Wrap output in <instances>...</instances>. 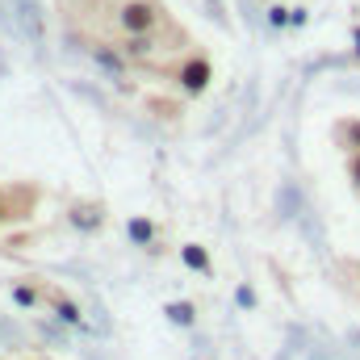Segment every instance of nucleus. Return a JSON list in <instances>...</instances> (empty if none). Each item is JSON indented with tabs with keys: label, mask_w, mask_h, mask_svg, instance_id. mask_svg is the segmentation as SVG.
<instances>
[{
	"label": "nucleus",
	"mask_w": 360,
	"mask_h": 360,
	"mask_svg": "<svg viewBox=\"0 0 360 360\" xmlns=\"http://www.w3.org/2000/svg\"><path fill=\"white\" fill-rule=\"evenodd\" d=\"M335 285H340L352 302H360V256H352V260H340V264H335Z\"/></svg>",
	"instance_id": "4"
},
{
	"label": "nucleus",
	"mask_w": 360,
	"mask_h": 360,
	"mask_svg": "<svg viewBox=\"0 0 360 360\" xmlns=\"http://www.w3.org/2000/svg\"><path fill=\"white\" fill-rule=\"evenodd\" d=\"M335 143H340V151H344L352 193L360 197V117H344V122H335Z\"/></svg>",
	"instance_id": "2"
},
{
	"label": "nucleus",
	"mask_w": 360,
	"mask_h": 360,
	"mask_svg": "<svg viewBox=\"0 0 360 360\" xmlns=\"http://www.w3.org/2000/svg\"><path fill=\"white\" fill-rule=\"evenodd\" d=\"M30 205H34V188H0V222L30 214Z\"/></svg>",
	"instance_id": "3"
},
{
	"label": "nucleus",
	"mask_w": 360,
	"mask_h": 360,
	"mask_svg": "<svg viewBox=\"0 0 360 360\" xmlns=\"http://www.w3.org/2000/svg\"><path fill=\"white\" fill-rule=\"evenodd\" d=\"M63 30L130 72L172 80L188 92L210 84V55L164 0H59Z\"/></svg>",
	"instance_id": "1"
}]
</instances>
